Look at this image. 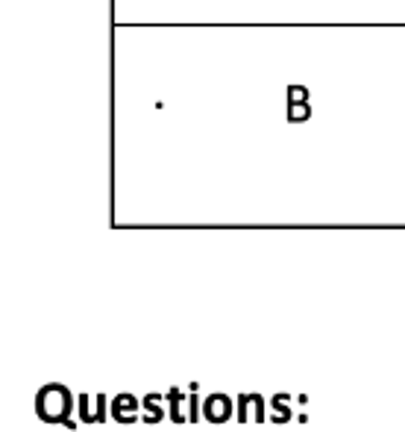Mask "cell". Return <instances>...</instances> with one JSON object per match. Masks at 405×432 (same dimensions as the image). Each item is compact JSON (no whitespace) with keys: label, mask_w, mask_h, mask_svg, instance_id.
I'll list each match as a JSON object with an SVG mask.
<instances>
[{"label":"cell","mask_w":405,"mask_h":432,"mask_svg":"<svg viewBox=\"0 0 405 432\" xmlns=\"http://www.w3.org/2000/svg\"><path fill=\"white\" fill-rule=\"evenodd\" d=\"M162 400H168L165 397V394H147V397L141 400V406H144V409H147V415L141 417V421H147V424H159V421H162V417L168 415V412H162V406H159V403H162Z\"/></svg>","instance_id":"cell-6"},{"label":"cell","mask_w":405,"mask_h":432,"mask_svg":"<svg viewBox=\"0 0 405 432\" xmlns=\"http://www.w3.org/2000/svg\"><path fill=\"white\" fill-rule=\"evenodd\" d=\"M232 415H235V412H232V397H229V394L215 391V394H208V397L203 400V417L208 424H226Z\"/></svg>","instance_id":"cell-2"},{"label":"cell","mask_w":405,"mask_h":432,"mask_svg":"<svg viewBox=\"0 0 405 432\" xmlns=\"http://www.w3.org/2000/svg\"><path fill=\"white\" fill-rule=\"evenodd\" d=\"M288 400H291L288 391H279V394H273V397H270V409H273V421H276V424H288V421H291L294 412L285 406Z\"/></svg>","instance_id":"cell-8"},{"label":"cell","mask_w":405,"mask_h":432,"mask_svg":"<svg viewBox=\"0 0 405 432\" xmlns=\"http://www.w3.org/2000/svg\"><path fill=\"white\" fill-rule=\"evenodd\" d=\"M197 391H200V386L194 382V386H191V394H188V421H191V424L200 421V397H197Z\"/></svg>","instance_id":"cell-9"},{"label":"cell","mask_w":405,"mask_h":432,"mask_svg":"<svg viewBox=\"0 0 405 432\" xmlns=\"http://www.w3.org/2000/svg\"><path fill=\"white\" fill-rule=\"evenodd\" d=\"M73 412V394L59 386V382H51V386L39 388L35 394V415H39V421L44 424H65L68 429H77L80 424L71 417Z\"/></svg>","instance_id":"cell-1"},{"label":"cell","mask_w":405,"mask_h":432,"mask_svg":"<svg viewBox=\"0 0 405 432\" xmlns=\"http://www.w3.org/2000/svg\"><path fill=\"white\" fill-rule=\"evenodd\" d=\"M235 406H238V421L241 424H247V415L253 417V421H264L267 417V409H264V397L262 394H255V391H244V394H238V400H235Z\"/></svg>","instance_id":"cell-5"},{"label":"cell","mask_w":405,"mask_h":432,"mask_svg":"<svg viewBox=\"0 0 405 432\" xmlns=\"http://www.w3.org/2000/svg\"><path fill=\"white\" fill-rule=\"evenodd\" d=\"M77 409H80V421L82 424H103L106 421V394H80L77 397Z\"/></svg>","instance_id":"cell-3"},{"label":"cell","mask_w":405,"mask_h":432,"mask_svg":"<svg viewBox=\"0 0 405 432\" xmlns=\"http://www.w3.org/2000/svg\"><path fill=\"white\" fill-rule=\"evenodd\" d=\"M165 397H168V403H170V409H168V417L174 424H186L188 421V415H182V400H186V391H179V388H168L165 391Z\"/></svg>","instance_id":"cell-7"},{"label":"cell","mask_w":405,"mask_h":432,"mask_svg":"<svg viewBox=\"0 0 405 432\" xmlns=\"http://www.w3.org/2000/svg\"><path fill=\"white\" fill-rule=\"evenodd\" d=\"M138 406H141V400L135 397V394L120 391L118 397H112V403H109V415H112L118 424H135L138 421V415H135Z\"/></svg>","instance_id":"cell-4"}]
</instances>
